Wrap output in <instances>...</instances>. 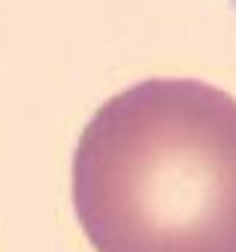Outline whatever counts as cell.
I'll return each mask as SVG.
<instances>
[{
    "label": "cell",
    "instance_id": "6da1fadb",
    "mask_svg": "<svg viewBox=\"0 0 236 252\" xmlns=\"http://www.w3.org/2000/svg\"><path fill=\"white\" fill-rule=\"evenodd\" d=\"M73 210L94 252H236V100L145 79L88 119Z\"/></svg>",
    "mask_w": 236,
    "mask_h": 252
},
{
    "label": "cell",
    "instance_id": "7a4b0ae2",
    "mask_svg": "<svg viewBox=\"0 0 236 252\" xmlns=\"http://www.w3.org/2000/svg\"><path fill=\"white\" fill-rule=\"evenodd\" d=\"M230 3H233V6H236V0H230Z\"/></svg>",
    "mask_w": 236,
    "mask_h": 252
}]
</instances>
